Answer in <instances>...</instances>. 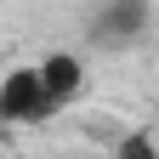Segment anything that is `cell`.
Masks as SVG:
<instances>
[{
  "mask_svg": "<svg viewBox=\"0 0 159 159\" xmlns=\"http://www.w3.org/2000/svg\"><path fill=\"white\" fill-rule=\"evenodd\" d=\"M51 114H63V108H57V97H51L40 63L11 68L6 80H0V119H6V125H46Z\"/></svg>",
  "mask_w": 159,
  "mask_h": 159,
  "instance_id": "cell-1",
  "label": "cell"
},
{
  "mask_svg": "<svg viewBox=\"0 0 159 159\" xmlns=\"http://www.w3.org/2000/svg\"><path fill=\"white\" fill-rule=\"evenodd\" d=\"M40 68H46V85L57 97V108H74L85 97V57L80 51H51V57H40Z\"/></svg>",
  "mask_w": 159,
  "mask_h": 159,
  "instance_id": "cell-3",
  "label": "cell"
},
{
  "mask_svg": "<svg viewBox=\"0 0 159 159\" xmlns=\"http://www.w3.org/2000/svg\"><path fill=\"white\" fill-rule=\"evenodd\" d=\"M153 23V0H102L91 11V46L97 51H125L148 34Z\"/></svg>",
  "mask_w": 159,
  "mask_h": 159,
  "instance_id": "cell-2",
  "label": "cell"
}]
</instances>
